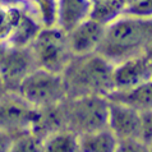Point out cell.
<instances>
[{"mask_svg": "<svg viewBox=\"0 0 152 152\" xmlns=\"http://www.w3.org/2000/svg\"><path fill=\"white\" fill-rule=\"evenodd\" d=\"M152 49V18L119 14L105 26L96 53L113 64L147 54Z\"/></svg>", "mask_w": 152, "mask_h": 152, "instance_id": "obj_1", "label": "cell"}, {"mask_svg": "<svg viewBox=\"0 0 152 152\" xmlns=\"http://www.w3.org/2000/svg\"><path fill=\"white\" fill-rule=\"evenodd\" d=\"M113 69V63L99 53L73 56L61 73L68 97L82 95H100L106 97L115 90Z\"/></svg>", "mask_w": 152, "mask_h": 152, "instance_id": "obj_2", "label": "cell"}, {"mask_svg": "<svg viewBox=\"0 0 152 152\" xmlns=\"http://www.w3.org/2000/svg\"><path fill=\"white\" fill-rule=\"evenodd\" d=\"M64 126L75 134L95 132L107 126L109 101L100 95L68 97L61 102Z\"/></svg>", "mask_w": 152, "mask_h": 152, "instance_id": "obj_3", "label": "cell"}, {"mask_svg": "<svg viewBox=\"0 0 152 152\" xmlns=\"http://www.w3.org/2000/svg\"><path fill=\"white\" fill-rule=\"evenodd\" d=\"M15 92L37 110L60 105L68 97L63 75L41 68L33 69L26 75Z\"/></svg>", "mask_w": 152, "mask_h": 152, "instance_id": "obj_4", "label": "cell"}, {"mask_svg": "<svg viewBox=\"0 0 152 152\" xmlns=\"http://www.w3.org/2000/svg\"><path fill=\"white\" fill-rule=\"evenodd\" d=\"M37 68L61 74L69 64L72 55L66 33L56 26L41 27L29 45Z\"/></svg>", "mask_w": 152, "mask_h": 152, "instance_id": "obj_5", "label": "cell"}, {"mask_svg": "<svg viewBox=\"0 0 152 152\" xmlns=\"http://www.w3.org/2000/svg\"><path fill=\"white\" fill-rule=\"evenodd\" d=\"M36 68L29 46L0 44V81L7 91L15 92L23 78Z\"/></svg>", "mask_w": 152, "mask_h": 152, "instance_id": "obj_6", "label": "cell"}, {"mask_svg": "<svg viewBox=\"0 0 152 152\" xmlns=\"http://www.w3.org/2000/svg\"><path fill=\"white\" fill-rule=\"evenodd\" d=\"M41 110L28 105L17 92L4 91L0 94V129L17 134L36 126Z\"/></svg>", "mask_w": 152, "mask_h": 152, "instance_id": "obj_7", "label": "cell"}, {"mask_svg": "<svg viewBox=\"0 0 152 152\" xmlns=\"http://www.w3.org/2000/svg\"><path fill=\"white\" fill-rule=\"evenodd\" d=\"M107 128L113 132L118 141H141L142 113L124 104L109 101Z\"/></svg>", "mask_w": 152, "mask_h": 152, "instance_id": "obj_8", "label": "cell"}, {"mask_svg": "<svg viewBox=\"0 0 152 152\" xmlns=\"http://www.w3.org/2000/svg\"><path fill=\"white\" fill-rule=\"evenodd\" d=\"M150 79H152V58L147 54L114 64L113 81L115 90L132 88Z\"/></svg>", "mask_w": 152, "mask_h": 152, "instance_id": "obj_9", "label": "cell"}, {"mask_svg": "<svg viewBox=\"0 0 152 152\" xmlns=\"http://www.w3.org/2000/svg\"><path fill=\"white\" fill-rule=\"evenodd\" d=\"M105 26V23L90 17L66 32V41L72 55L81 56L96 53L102 40Z\"/></svg>", "mask_w": 152, "mask_h": 152, "instance_id": "obj_10", "label": "cell"}, {"mask_svg": "<svg viewBox=\"0 0 152 152\" xmlns=\"http://www.w3.org/2000/svg\"><path fill=\"white\" fill-rule=\"evenodd\" d=\"M95 0H58L55 26L65 33L90 18Z\"/></svg>", "mask_w": 152, "mask_h": 152, "instance_id": "obj_11", "label": "cell"}, {"mask_svg": "<svg viewBox=\"0 0 152 152\" xmlns=\"http://www.w3.org/2000/svg\"><path fill=\"white\" fill-rule=\"evenodd\" d=\"M109 101L124 104L139 113L152 110V79L126 90H115L106 96Z\"/></svg>", "mask_w": 152, "mask_h": 152, "instance_id": "obj_12", "label": "cell"}, {"mask_svg": "<svg viewBox=\"0 0 152 152\" xmlns=\"http://www.w3.org/2000/svg\"><path fill=\"white\" fill-rule=\"evenodd\" d=\"M79 151L83 152H113L118 148V139L107 128L78 136Z\"/></svg>", "mask_w": 152, "mask_h": 152, "instance_id": "obj_13", "label": "cell"}, {"mask_svg": "<svg viewBox=\"0 0 152 152\" xmlns=\"http://www.w3.org/2000/svg\"><path fill=\"white\" fill-rule=\"evenodd\" d=\"M42 151L48 152H75L79 151L78 134L69 129H58L42 139Z\"/></svg>", "mask_w": 152, "mask_h": 152, "instance_id": "obj_14", "label": "cell"}, {"mask_svg": "<svg viewBox=\"0 0 152 152\" xmlns=\"http://www.w3.org/2000/svg\"><path fill=\"white\" fill-rule=\"evenodd\" d=\"M41 27V23L36 19V17L24 8L19 22L8 44L14 46H29Z\"/></svg>", "mask_w": 152, "mask_h": 152, "instance_id": "obj_15", "label": "cell"}, {"mask_svg": "<svg viewBox=\"0 0 152 152\" xmlns=\"http://www.w3.org/2000/svg\"><path fill=\"white\" fill-rule=\"evenodd\" d=\"M24 10L23 4L0 1V44H8Z\"/></svg>", "mask_w": 152, "mask_h": 152, "instance_id": "obj_16", "label": "cell"}, {"mask_svg": "<svg viewBox=\"0 0 152 152\" xmlns=\"http://www.w3.org/2000/svg\"><path fill=\"white\" fill-rule=\"evenodd\" d=\"M27 10L36 17L42 27L55 26L58 0H20Z\"/></svg>", "mask_w": 152, "mask_h": 152, "instance_id": "obj_17", "label": "cell"}, {"mask_svg": "<svg viewBox=\"0 0 152 152\" xmlns=\"http://www.w3.org/2000/svg\"><path fill=\"white\" fill-rule=\"evenodd\" d=\"M120 14L152 18V0H129L121 9Z\"/></svg>", "mask_w": 152, "mask_h": 152, "instance_id": "obj_18", "label": "cell"}, {"mask_svg": "<svg viewBox=\"0 0 152 152\" xmlns=\"http://www.w3.org/2000/svg\"><path fill=\"white\" fill-rule=\"evenodd\" d=\"M12 142H13V134L10 132L0 129V152L10 151Z\"/></svg>", "mask_w": 152, "mask_h": 152, "instance_id": "obj_19", "label": "cell"}, {"mask_svg": "<svg viewBox=\"0 0 152 152\" xmlns=\"http://www.w3.org/2000/svg\"><path fill=\"white\" fill-rule=\"evenodd\" d=\"M1 3H7V4H22L20 0H0Z\"/></svg>", "mask_w": 152, "mask_h": 152, "instance_id": "obj_20", "label": "cell"}, {"mask_svg": "<svg viewBox=\"0 0 152 152\" xmlns=\"http://www.w3.org/2000/svg\"><path fill=\"white\" fill-rule=\"evenodd\" d=\"M4 91H7L5 90V87H4V84H3V82L0 81V94H1V92H4Z\"/></svg>", "mask_w": 152, "mask_h": 152, "instance_id": "obj_21", "label": "cell"}]
</instances>
